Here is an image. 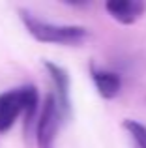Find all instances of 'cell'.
<instances>
[{"instance_id":"1","label":"cell","mask_w":146,"mask_h":148,"mask_svg":"<svg viewBox=\"0 0 146 148\" xmlns=\"http://www.w3.org/2000/svg\"><path fill=\"white\" fill-rule=\"evenodd\" d=\"M19 17L26 26L28 34L41 43L55 45H81L90 38V30L81 25H58V23L41 21L38 15L19 8Z\"/></svg>"},{"instance_id":"2","label":"cell","mask_w":146,"mask_h":148,"mask_svg":"<svg viewBox=\"0 0 146 148\" xmlns=\"http://www.w3.org/2000/svg\"><path fill=\"white\" fill-rule=\"evenodd\" d=\"M66 120L62 107L58 103V98L55 92L45 96L43 103H41L40 114L36 120V145L38 148H53L56 141V133H58L62 122Z\"/></svg>"},{"instance_id":"3","label":"cell","mask_w":146,"mask_h":148,"mask_svg":"<svg viewBox=\"0 0 146 148\" xmlns=\"http://www.w3.org/2000/svg\"><path fill=\"white\" fill-rule=\"evenodd\" d=\"M21 114H25V98H23L21 86L2 92L0 94V133L10 131Z\"/></svg>"},{"instance_id":"4","label":"cell","mask_w":146,"mask_h":148,"mask_svg":"<svg viewBox=\"0 0 146 148\" xmlns=\"http://www.w3.org/2000/svg\"><path fill=\"white\" fill-rule=\"evenodd\" d=\"M41 64L47 69L49 77L53 81L55 96L58 98V103L62 107L64 114H66V118H70V114H71V92H70L71 90V79H70V73H68L66 68H62V66L55 64L51 60H43Z\"/></svg>"},{"instance_id":"5","label":"cell","mask_w":146,"mask_h":148,"mask_svg":"<svg viewBox=\"0 0 146 148\" xmlns=\"http://www.w3.org/2000/svg\"><path fill=\"white\" fill-rule=\"evenodd\" d=\"M105 10L114 21L122 25H133L143 17L146 6L141 0H109L105 2Z\"/></svg>"},{"instance_id":"6","label":"cell","mask_w":146,"mask_h":148,"mask_svg":"<svg viewBox=\"0 0 146 148\" xmlns=\"http://www.w3.org/2000/svg\"><path fill=\"white\" fill-rule=\"evenodd\" d=\"M90 77L96 84V90L103 99H114L122 90V77L116 71L90 64Z\"/></svg>"},{"instance_id":"7","label":"cell","mask_w":146,"mask_h":148,"mask_svg":"<svg viewBox=\"0 0 146 148\" xmlns=\"http://www.w3.org/2000/svg\"><path fill=\"white\" fill-rule=\"evenodd\" d=\"M124 130L128 131L129 135H131V139L135 141L137 148H146V126H143L141 122H137V120H124Z\"/></svg>"}]
</instances>
